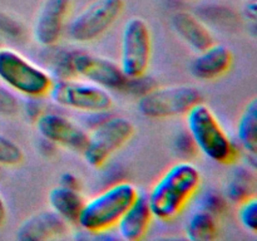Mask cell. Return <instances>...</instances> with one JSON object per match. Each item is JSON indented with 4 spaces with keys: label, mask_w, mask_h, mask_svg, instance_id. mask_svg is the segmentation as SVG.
Masks as SVG:
<instances>
[{
    "label": "cell",
    "mask_w": 257,
    "mask_h": 241,
    "mask_svg": "<svg viewBox=\"0 0 257 241\" xmlns=\"http://www.w3.org/2000/svg\"><path fill=\"white\" fill-rule=\"evenodd\" d=\"M201 185L202 175L191 161L171 165L146 195L153 217L163 222L175 220L196 197Z\"/></svg>",
    "instance_id": "1"
},
{
    "label": "cell",
    "mask_w": 257,
    "mask_h": 241,
    "mask_svg": "<svg viewBox=\"0 0 257 241\" xmlns=\"http://www.w3.org/2000/svg\"><path fill=\"white\" fill-rule=\"evenodd\" d=\"M187 132L198 153L218 165H231L240 158L241 150L228 136L213 110L206 103L193 105L185 114Z\"/></svg>",
    "instance_id": "2"
},
{
    "label": "cell",
    "mask_w": 257,
    "mask_h": 241,
    "mask_svg": "<svg viewBox=\"0 0 257 241\" xmlns=\"http://www.w3.org/2000/svg\"><path fill=\"white\" fill-rule=\"evenodd\" d=\"M140 191L130 181H118L90 198H85L77 225L89 233H102L115 227Z\"/></svg>",
    "instance_id": "3"
},
{
    "label": "cell",
    "mask_w": 257,
    "mask_h": 241,
    "mask_svg": "<svg viewBox=\"0 0 257 241\" xmlns=\"http://www.w3.org/2000/svg\"><path fill=\"white\" fill-rule=\"evenodd\" d=\"M54 79L18 50L0 45V83L24 98H45Z\"/></svg>",
    "instance_id": "4"
},
{
    "label": "cell",
    "mask_w": 257,
    "mask_h": 241,
    "mask_svg": "<svg viewBox=\"0 0 257 241\" xmlns=\"http://www.w3.org/2000/svg\"><path fill=\"white\" fill-rule=\"evenodd\" d=\"M135 133V125L128 118L109 114L102 123L88 131L87 145L80 155L90 167L100 168L132 140Z\"/></svg>",
    "instance_id": "5"
},
{
    "label": "cell",
    "mask_w": 257,
    "mask_h": 241,
    "mask_svg": "<svg viewBox=\"0 0 257 241\" xmlns=\"http://www.w3.org/2000/svg\"><path fill=\"white\" fill-rule=\"evenodd\" d=\"M124 7L125 0H93L68 20V38L77 44L95 42L122 17Z\"/></svg>",
    "instance_id": "6"
},
{
    "label": "cell",
    "mask_w": 257,
    "mask_h": 241,
    "mask_svg": "<svg viewBox=\"0 0 257 241\" xmlns=\"http://www.w3.org/2000/svg\"><path fill=\"white\" fill-rule=\"evenodd\" d=\"M48 98L58 107L80 113L109 112L113 107L109 90L80 78L54 80Z\"/></svg>",
    "instance_id": "7"
},
{
    "label": "cell",
    "mask_w": 257,
    "mask_h": 241,
    "mask_svg": "<svg viewBox=\"0 0 257 241\" xmlns=\"http://www.w3.org/2000/svg\"><path fill=\"white\" fill-rule=\"evenodd\" d=\"M203 95L197 87L191 84L155 87L138 98L141 114L151 119L185 115L193 105L202 102Z\"/></svg>",
    "instance_id": "8"
},
{
    "label": "cell",
    "mask_w": 257,
    "mask_h": 241,
    "mask_svg": "<svg viewBox=\"0 0 257 241\" xmlns=\"http://www.w3.org/2000/svg\"><path fill=\"white\" fill-rule=\"evenodd\" d=\"M152 57V33L148 23L140 17L130 18L120 35L119 64L127 78L147 74Z\"/></svg>",
    "instance_id": "9"
},
{
    "label": "cell",
    "mask_w": 257,
    "mask_h": 241,
    "mask_svg": "<svg viewBox=\"0 0 257 241\" xmlns=\"http://www.w3.org/2000/svg\"><path fill=\"white\" fill-rule=\"evenodd\" d=\"M72 68L75 78L88 80L109 92H123L127 77L119 64L109 58L73 49Z\"/></svg>",
    "instance_id": "10"
},
{
    "label": "cell",
    "mask_w": 257,
    "mask_h": 241,
    "mask_svg": "<svg viewBox=\"0 0 257 241\" xmlns=\"http://www.w3.org/2000/svg\"><path fill=\"white\" fill-rule=\"evenodd\" d=\"M73 0H43L33 24V39L39 47H57L69 19Z\"/></svg>",
    "instance_id": "11"
},
{
    "label": "cell",
    "mask_w": 257,
    "mask_h": 241,
    "mask_svg": "<svg viewBox=\"0 0 257 241\" xmlns=\"http://www.w3.org/2000/svg\"><path fill=\"white\" fill-rule=\"evenodd\" d=\"M34 123L40 137L58 147L82 153L87 145L88 131L80 123L62 113L45 110Z\"/></svg>",
    "instance_id": "12"
},
{
    "label": "cell",
    "mask_w": 257,
    "mask_h": 241,
    "mask_svg": "<svg viewBox=\"0 0 257 241\" xmlns=\"http://www.w3.org/2000/svg\"><path fill=\"white\" fill-rule=\"evenodd\" d=\"M69 225L52 210L33 213L22 221L15 237L19 241H44L64 236Z\"/></svg>",
    "instance_id": "13"
},
{
    "label": "cell",
    "mask_w": 257,
    "mask_h": 241,
    "mask_svg": "<svg viewBox=\"0 0 257 241\" xmlns=\"http://www.w3.org/2000/svg\"><path fill=\"white\" fill-rule=\"evenodd\" d=\"M196 54L191 63V73L203 82H211L223 77L232 67L233 54L225 44L213 43Z\"/></svg>",
    "instance_id": "14"
},
{
    "label": "cell",
    "mask_w": 257,
    "mask_h": 241,
    "mask_svg": "<svg viewBox=\"0 0 257 241\" xmlns=\"http://www.w3.org/2000/svg\"><path fill=\"white\" fill-rule=\"evenodd\" d=\"M155 220L146 193H138L130 207L124 211L115 225L118 235L125 241H140L145 238Z\"/></svg>",
    "instance_id": "15"
},
{
    "label": "cell",
    "mask_w": 257,
    "mask_h": 241,
    "mask_svg": "<svg viewBox=\"0 0 257 241\" xmlns=\"http://www.w3.org/2000/svg\"><path fill=\"white\" fill-rule=\"evenodd\" d=\"M171 25L178 38L195 53L215 43V37L203 20L186 10H178L171 18Z\"/></svg>",
    "instance_id": "16"
},
{
    "label": "cell",
    "mask_w": 257,
    "mask_h": 241,
    "mask_svg": "<svg viewBox=\"0 0 257 241\" xmlns=\"http://www.w3.org/2000/svg\"><path fill=\"white\" fill-rule=\"evenodd\" d=\"M252 98L246 103L237 120V146L241 150L240 157L245 161V166L256 171L257 166V102Z\"/></svg>",
    "instance_id": "17"
},
{
    "label": "cell",
    "mask_w": 257,
    "mask_h": 241,
    "mask_svg": "<svg viewBox=\"0 0 257 241\" xmlns=\"http://www.w3.org/2000/svg\"><path fill=\"white\" fill-rule=\"evenodd\" d=\"M84 202L85 197L83 196L82 191L64 187L62 185L53 187L48 193L49 210L57 213L69 226L77 225Z\"/></svg>",
    "instance_id": "18"
},
{
    "label": "cell",
    "mask_w": 257,
    "mask_h": 241,
    "mask_svg": "<svg viewBox=\"0 0 257 241\" xmlns=\"http://www.w3.org/2000/svg\"><path fill=\"white\" fill-rule=\"evenodd\" d=\"M220 232L217 216L198 207L188 216L185 226L186 237L191 241L215 240Z\"/></svg>",
    "instance_id": "19"
},
{
    "label": "cell",
    "mask_w": 257,
    "mask_h": 241,
    "mask_svg": "<svg viewBox=\"0 0 257 241\" xmlns=\"http://www.w3.org/2000/svg\"><path fill=\"white\" fill-rule=\"evenodd\" d=\"M255 170L243 166L237 168L228 178L223 188V196L228 202L238 203L255 195Z\"/></svg>",
    "instance_id": "20"
},
{
    "label": "cell",
    "mask_w": 257,
    "mask_h": 241,
    "mask_svg": "<svg viewBox=\"0 0 257 241\" xmlns=\"http://www.w3.org/2000/svg\"><path fill=\"white\" fill-rule=\"evenodd\" d=\"M72 53L73 50L60 49L49 57L48 72L54 80L75 78L72 68Z\"/></svg>",
    "instance_id": "21"
},
{
    "label": "cell",
    "mask_w": 257,
    "mask_h": 241,
    "mask_svg": "<svg viewBox=\"0 0 257 241\" xmlns=\"http://www.w3.org/2000/svg\"><path fill=\"white\" fill-rule=\"evenodd\" d=\"M24 161V152L15 141L0 133V166L15 167Z\"/></svg>",
    "instance_id": "22"
},
{
    "label": "cell",
    "mask_w": 257,
    "mask_h": 241,
    "mask_svg": "<svg viewBox=\"0 0 257 241\" xmlns=\"http://www.w3.org/2000/svg\"><path fill=\"white\" fill-rule=\"evenodd\" d=\"M237 217L240 225L246 231L256 233L257 230V198L256 196L245 198L237 203Z\"/></svg>",
    "instance_id": "23"
},
{
    "label": "cell",
    "mask_w": 257,
    "mask_h": 241,
    "mask_svg": "<svg viewBox=\"0 0 257 241\" xmlns=\"http://www.w3.org/2000/svg\"><path fill=\"white\" fill-rule=\"evenodd\" d=\"M198 207L208 211V212L220 218V216H222L227 210L228 201L226 200L223 193H218L216 191H208V192L203 193L201 196Z\"/></svg>",
    "instance_id": "24"
},
{
    "label": "cell",
    "mask_w": 257,
    "mask_h": 241,
    "mask_svg": "<svg viewBox=\"0 0 257 241\" xmlns=\"http://www.w3.org/2000/svg\"><path fill=\"white\" fill-rule=\"evenodd\" d=\"M173 150H175L176 156L182 161H191L196 155H198L197 147L187 130L181 131L176 136L173 141Z\"/></svg>",
    "instance_id": "25"
},
{
    "label": "cell",
    "mask_w": 257,
    "mask_h": 241,
    "mask_svg": "<svg viewBox=\"0 0 257 241\" xmlns=\"http://www.w3.org/2000/svg\"><path fill=\"white\" fill-rule=\"evenodd\" d=\"M0 35L18 42L24 38L25 29L19 20L0 10Z\"/></svg>",
    "instance_id": "26"
},
{
    "label": "cell",
    "mask_w": 257,
    "mask_h": 241,
    "mask_svg": "<svg viewBox=\"0 0 257 241\" xmlns=\"http://www.w3.org/2000/svg\"><path fill=\"white\" fill-rule=\"evenodd\" d=\"M20 105L18 94L0 83V117H14L20 112Z\"/></svg>",
    "instance_id": "27"
},
{
    "label": "cell",
    "mask_w": 257,
    "mask_h": 241,
    "mask_svg": "<svg viewBox=\"0 0 257 241\" xmlns=\"http://www.w3.org/2000/svg\"><path fill=\"white\" fill-rule=\"evenodd\" d=\"M155 87H157L155 83V79L151 78L150 75L143 74L140 75V77L127 78V83H125L124 89H123L122 93L141 98L142 95H145L146 93L152 90Z\"/></svg>",
    "instance_id": "28"
},
{
    "label": "cell",
    "mask_w": 257,
    "mask_h": 241,
    "mask_svg": "<svg viewBox=\"0 0 257 241\" xmlns=\"http://www.w3.org/2000/svg\"><path fill=\"white\" fill-rule=\"evenodd\" d=\"M43 99L44 98H25V102L20 105V112L24 113L25 118L30 122H35L45 112Z\"/></svg>",
    "instance_id": "29"
},
{
    "label": "cell",
    "mask_w": 257,
    "mask_h": 241,
    "mask_svg": "<svg viewBox=\"0 0 257 241\" xmlns=\"http://www.w3.org/2000/svg\"><path fill=\"white\" fill-rule=\"evenodd\" d=\"M242 15L248 23L255 27L257 18V5L256 0H246L242 7Z\"/></svg>",
    "instance_id": "30"
},
{
    "label": "cell",
    "mask_w": 257,
    "mask_h": 241,
    "mask_svg": "<svg viewBox=\"0 0 257 241\" xmlns=\"http://www.w3.org/2000/svg\"><path fill=\"white\" fill-rule=\"evenodd\" d=\"M59 185L64 187L74 188V190H80V180L77 175L72 172H64L59 177Z\"/></svg>",
    "instance_id": "31"
},
{
    "label": "cell",
    "mask_w": 257,
    "mask_h": 241,
    "mask_svg": "<svg viewBox=\"0 0 257 241\" xmlns=\"http://www.w3.org/2000/svg\"><path fill=\"white\" fill-rule=\"evenodd\" d=\"M38 151H39L40 155H43L44 157H52L57 153L58 146H55L54 143H52L50 141L45 140V138L40 137L39 143H38Z\"/></svg>",
    "instance_id": "32"
},
{
    "label": "cell",
    "mask_w": 257,
    "mask_h": 241,
    "mask_svg": "<svg viewBox=\"0 0 257 241\" xmlns=\"http://www.w3.org/2000/svg\"><path fill=\"white\" fill-rule=\"evenodd\" d=\"M7 217H8V208H7V205H5L4 198H3L2 193H0V227L7 222Z\"/></svg>",
    "instance_id": "33"
}]
</instances>
